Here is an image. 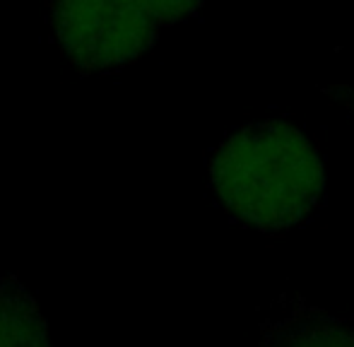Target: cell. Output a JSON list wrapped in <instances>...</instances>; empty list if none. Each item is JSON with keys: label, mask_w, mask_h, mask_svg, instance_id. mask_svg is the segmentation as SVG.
Wrapping results in <instances>:
<instances>
[{"label": "cell", "mask_w": 354, "mask_h": 347, "mask_svg": "<svg viewBox=\"0 0 354 347\" xmlns=\"http://www.w3.org/2000/svg\"><path fill=\"white\" fill-rule=\"evenodd\" d=\"M210 178L222 205L261 232L299 225L326 191L321 155L287 121H258L232 133L214 152Z\"/></svg>", "instance_id": "obj_1"}, {"label": "cell", "mask_w": 354, "mask_h": 347, "mask_svg": "<svg viewBox=\"0 0 354 347\" xmlns=\"http://www.w3.org/2000/svg\"><path fill=\"white\" fill-rule=\"evenodd\" d=\"M51 22L63 51L82 71L136 61L159 27L138 0H53Z\"/></svg>", "instance_id": "obj_2"}, {"label": "cell", "mask_w": 354, "mask_h": 347, "mask_svg": "<svg viewBox=\"0 0 354 347\" xmlns=\"http://www.w3.org/2000/svg\"><path fill=\"white\" fill-rule=\"evenodd\" d=\"M261 347H354V328L301 297L284 294L263 323Z\"/></svg>", "instance_id": "obj_3"}, {"label": "cell", "mask_w": 354, "mask_h": 347, "mask_svg": "<svg viewBox=\"0 0 354 347\" xmlns=\"http://www.w3.org/2000/svg\"><path fill=\"white\" fill-rule=\"evenodd\" d=\"M0 347H51L37 301L17 280L0 282Z\"/></svg>", "instance_id": "obj_4"}]
</instances>
